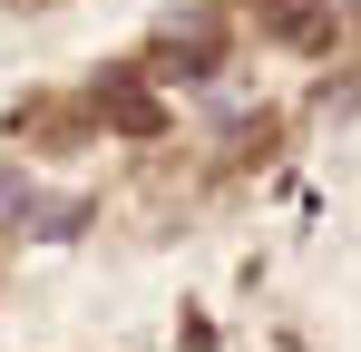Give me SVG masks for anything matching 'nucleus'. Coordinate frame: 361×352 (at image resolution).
Returning <instances> with one entry per match:
<instances>
[{"label": "nucleus", "mask_w": 361, "mask_h": 352, "mask_svg": "<svg viewBox=\"0 0 361 352\" xmlns=\"http://www.w3.org/2000/svg\"><path fill=\"white\" fill-rule=\"evenodd\" d=\"M147 69H157V78H215V69H225V10H166Z\"/></svg>", "instance_id": "1"}, {"label": "nucleus", "mask_w": 361, "mask_h": 352, "mask_svg": "<svg viewBox=\"0 0 361 352\" xmlns=\"http://www.w3.org/2000/svg\"><path fill=\"white\" fill-rule=\"evenodd\" d=\"M10 137H30V147H78V108H59V98H20V108H10Z\"/></svg>", "instance_id": "2"}, {"label": "nucleus", "mask_w": 361, "mask_h": 352, "mask_svg": "<svg viewBox=\"0 0 361 352\" xmlns=\"http://www.w3.org/2000/svg\"><path fill=\"white\" fill-rule=\"evenodd\" d=\"M274 40H283V49H332V40H342V10H332V0H302L293 20H274Z\"/></svg>", "instance_id": "3"}, {"label": "nucleus", "mask_w": 361, "mask_h": 352, "mask_svg": "<svg viewBox=\"0 0 361 352\" xmlns=\"http://www.w3.org/2000/svg\"><path fill=\"white\" fill-rule=\"evenodd\" d=\"M0 206H20V176H0Z\"/></svg>", "instance_id": "4"}, {"label": "nucleus", "mask_w": 361, "mask_h": 352, "mask_svg": "<svg viewBox=\"0 0 361 352\" xmlns=\"http://www.w3.org/2000/svg\"><path fill=\"white\" fill-rule=\"evenodd\" d=\"M264 10H274V20H293V10H302V0H264Z\"/></svg>", "instance_id": "5"}, {"label": "nucleus", "mask_w": 361, "mask_h": 352, "mask_svg": "<svg viewBox=\"0 0 361 352\" xmlns=\"http://www.w3.org/2000/svg\"><path fill=\"white\" fill-rule=\"evenodd\" d=\"M10 10H49V0H10Z\"/></svg>", "instance_id": "6"}]
</instances>
